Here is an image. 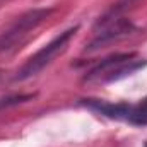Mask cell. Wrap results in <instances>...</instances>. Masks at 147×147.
<instances>
[{
  "instance_id": "cell-1",
  "label": "cell",
  "mask_w": 147,
  "mask_h": 147,
  "mask_svg": "<svg viewBox=\"0 0 147 147\" xmlns=\"http://www.w3.org/2000/svg\"><path fill=\"white\" fill-rule=\"evenodd\" d=\"M79 31V26H74L65 29L63 33H60L57 38H53L50 43H46L43 48H39L34 55H31L26 63L17 70V74L14 75V80H26V79H31L41 72L43 69H46L60 53L65 51V48L69 46L70 39H72Z\"/></svg>"
},
{
  "instance_id": "cell-2",
  "label": "cell",
  "mask_w": 147,
  "mask_h": 147,
  "mask_svg": "<svg viewBox=\"0 0 147 147\" xmlns=\"http://www.w3.org/2000/svg\"><path fill=\"white\" fill-rule=\"evenodd\" d=\"M146 65L147 62L137 60L135 53H116V55L103 58L91 70H87L84 75V80L86 82H92V80L113 82V80H118L121 77H127L130 74L144 69Z\"/></svg>"
},
{
  "instance_id": "cell-3",
  "label": "cell",
  "mask_w": 147,
  "mask_h": 147,
  "mask_svg": "<svg viewBox=\"0 0 147 147\" xmlns=\"http://www.w3.org/2000/svg\"><path fill=\"white\" fill-rule=\"evenodd\" d=\"M80 105L110 120L130 123L134 127H147V98L142 101L130 103H108L103 99H82Z\"/></svg>"
},
{
  "instance_id": "cell-4",
  "label": "cell",
  "mask_w": 147,
  "mask_h": 147,
  "mask_svg": "<svg viewBox=\"0 0 147 147\" xmlns=\"http://www.w3.org/2000/svg\"><path fill=\"white\" fill-rule=\"evenodd\" d=\"M53 9H31L28 12H24L21 17H17V21L0 36V51H12L17 46H21L24 43V39L29 36V33H33L39 24H43L50 16H51Z\"/></svg>"
},
{
  "instance_id": "cell-5",
  "label": "cell",
  "mask_w": 147,
  "mask_h": 147,
  "mask_svg": "<svg viewBox=\"0 0 147 147\" xmlns=\"http://www.w3.org/2000/svg\"><path fill=\"white\" fill-rule=\"evenodd\" d=\"M137 28L128 21V19H123V17H118L115 21H111L108 24L101 26V31L96 33V36L91 39V43L86 46L87 51H96L99 48H105V46H110L113 43L123 39V38H128L132 33H135Z\"/></svg>"
},
{
  "instance_id": "cell-6",
  "label": "cell",
  "mask_w": 147,
  "mask_h": 147,
  "mask_svg": "<svg viewBox=\"0 0 147 147\" xmlns=\"http://www.w3.org/2000/svg\"><path fill=\"white\" fill-rule=\"evenodd\" d=\"M137 0H120V2H116L113 7H111L110 10L98 21V28H101V26H105V24H108V22H111V21H115V19H118V16L121 14V12H125L128 7H132L134 3H135Z\"/></svg>"
},
{
  "instance_id": "cell-7",
  "label": "cell",
  "mask_w": 147,
  "mask_h": 147,
  "mask_svg": "<svg viewBox=\"0 0 147 147\" xmlns=\"http://www.w3.org/2000/svg\"><path fill=\"white\" fill-rule=\"evenodd\" d=\"M33 98H34V94H14V96L2 98L0 99V111L12 108V106H17V105H22V103H26V101H29Z\"/></svg>"
},
{
  "instance_id": "cell-8",
  "label": "cell",
  "mask_w": 147,
  "mask_h": 147,
  "mask_svg": "<svg viewBox=\"0 0 147 147\" xmlns=\"http://www.w3.org/2000/svg\"><path fill=\"white\" fill-rule=\"evenodd\" d=\"M7 2H10V0H0V7H2L3 3H7Z\"/></svg>"
}]
</instances>
